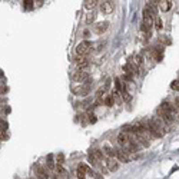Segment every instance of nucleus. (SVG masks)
<instances>
[{
	"label": "nucleus",
	"instance_id": "18",
	"mask_svg": "<svg viewBox=\"0 0 179 179\" xmlns=\"http://www.w3.org/2000/svg\"><path fill=\"white\" fill-rule=\"evenodd\" d=\"M113 102H115V96H113V95H109V96H106V98L103 99V103H105L106 106H113Z\"/></svg>",
	"mask_w": 179,
	"mask_h": 179
},
{
	"label": "nucleus",
	"instance_id": "23",
	"mask_svg": "<svg viewBox=\"0 0 179 179\" xmlns=\"http://www.w3.org/2000/svg\"><path fill=\"white\" fill-rule=\"evenodd\" d=\"M155 26H156L158 30H160L163 27V22L160 20V17H155Z\"/></svg>",
	"mask_w": 179,
	"mask_h": 179
},
{
	"label": "nucleus",
	"instance_id": "24",
	"mask_svg": "<svg viewBox=\"0 0 179 179\" xmlns=\"http://www.w3.org/2000/svg\"><path fill=\"white\" fill-rule=\"evenodd\" d=\"M56 162H57V165H63V162H65V155H63V153H59L56 158Z\"/></svg>",
	"mask_w": 179,
	"mask_h": 179
},
{
	"label": "nucleus",
	"instance_id": "2",
	"mask_svg": "<svg viewBox=\"0 0 179 179\" xmlns=\"http://www.w3.org/2000/svg\"><path fill=\"white\" fill-rule=\"evenodd\" d=\"M90 83H80V86L78 88H73L72 92L75 93V95H78V96H86V95H89L90 92Z\"/></svg>",
	"mask_w": 179,
	"mask_h": 179
},
{
	"label": "nucleus",
	"instance_id": "17",
	"mask_svg": "<svg viewBox=\"0 0 179 179\" xmlns=\"http://www.w3.org/2000/svg\"><path fill=\"white\" fill-rule=\"evenodd\" d=\"M46 166H47V169H50V170L56 169V166H55V162H53V155H47V162H46Z\"/></svg>",
	"mask_w": 179,
	"mask_h": 179
},
{
	"label": "nucleus",
	"instance_id": "11",
	"mask_svg": "<svg viewBox=\"0 0 179 179\" xmlns=\"http://www.w3.org/2000/svg\"><path fill=\"white\" fill-rule=\"evenodd\" d=\"M160 111H163V112L169 113V115H173V113L176 112V108H173L169 102H163L162 105H160V108H159Z\"/></svg>",
	"mask_w": 179,
	"mask_h": 179
},
{
	"label": "nucleus",
	"instance_id": "25",
	"mask_svg": "<svg viewBox=\"0 0 179 179\" xmlns=\"http://www.w3.org/2000/svg\"><path fill=\"white\" fill-rule=\"evenodd\" d=\"M170 88L173 90H179V80H173L172 85H170Z\"/></svg>",
	"mask_w": 179,
	"mask_h": 179
},
{
	"label": "nucleus",
	"instance_id": "1",
	"mask_svg": "<svg viewBox=\"0 0 179 179\" xmlns=\"http://www.w3.org/2000/svg\"><path fill=\"white\" fill-rule=\"evenodd\" d=\"M90 50H92V42H90V40H83V42H80V43L76 46V53H78L79 56L85 57Z\"/></svg>",
	"mask_w": 179,
	"mask_h": 179
},
{
	"label": "nucleus",
	"instance_id": "19",
	"mask_svg": "<svg viewBox=\"0 0 179 179\" xmlns=\"http://www.w3.org/2000/svg\"><path fill=\"white\" fill-rule=\"evenodd\" d=\"M95 19H96V13H95V11H89L88 16H86V23L90 24V23L95 22Z\"/></svg>",
	"mask_w": 179,
	"mask_h": 179
},
{
	"label": "nucleus",
	"instance_id": "7",
	"mask_svg": "<svg viewBox=\"0 0 179 179\" xmlns=\"http://www.w3.org/2000/svg\"><path fill=\"white\" fill-rule=\"evenodd\" d=\"M118 168H119V162H118L115 158H108V159H106V169H108V170L115 172V170H118Z\"/></svg>",
	"mask_w": 179,
	"mask_h": 179
},
{
	"label": "nucleus",
	"instance_id": "30",
	"mask_svg": "<svg viewBox=\"0 0 179 179\" xmlns=\"http://www.w3.org/2000/svg\"><path fill=\"white\" fill-rule=\"evenodd\" d=\"M0 102H6V99H0Z\"/></svg>",
	"mask_w": 179,
	"mask_h": 179
},
{
	"label": "nucleus",
	"instance_id": "29",
	"mask_svg": "<svg viewBox=\"0 0 179 179\" xmlns=\"http://www.w3.org/2000/svg\"><path fill=\"white\" fill-rule=\"evenodd\" d=\"M175 106H176V109H179V96L175 98Z\"/></svg>",
	"mask_w": 179,
	"mask_h": 179
},
{
	"label": "nucleus",
	"instance_id": "15",
	"mask_svg": "<svg viewBox=\"0 0 179 179\" xmlns=\"http://www.w3.org/2000/svg\"><path fill=\"white\" fill-rule=\"evenodd\" d=\"M98 3H99V1H96V0H86V1H85V9L93 11V9L98 6Z\"/></svg>",
	"mask_w": 179,
	"mask_h": 179
},
{
	"label": "nucleus",
	"instance_id": "20",
	"mask_svg": "<svg viewBox=\"0 0 179 179\" xmlns=\"http://www.w3.org/2000/svg\"><path fill=\"white\" fill-rule=\"evenodd\" d=\"M56 170H57V173H59L60 176H67V170L63 168V165H57Z\"/></svg>",
	"mask_w": 179,
	"mask_h": 179
},
{
	"label": "nucleus",
	"instance_id": "31",
	"mask_svg": "<svg viewBox=\"0 0 179 179\" xmlns=\"http://www.w3.org/2000/svg\"><path fill=\"white\" fill-rule=\"evenodd\" d=\"M30 179H34V178H30Z\"/></svg>",
	"mask_w": 179,
	"mask_h": 179
},
{
	"label": "nucleus",
	"instance_id": "26",
	"mask_svg": "<svg viewBox=\"0 0 179 179\" xmlns=\"http://www.w3.org/2000/svg\"><path fill=\"white\" fill-rule=\"evenodd\" d=\"M88 118H89V122H90V123H95V122H96V116H95L93 113H89V115H88Z\"/></svg>",
	"mask_w": 179,
	"mask_h": 179
},
{
	"label": "nucleus",
	"instance_id": "12",
	"mask_svg": "<svg viewBox=\"0 0 179 179\" xmlns=\"http://www.w3.org/2000/svg\"><path fill=\"white\" fill-rule=\"evenodd\" d=\"M89 169L90 168L88 165H85V163L79 165L78 166V179H86V172H88Z\"/></svg>",
	"mask_w": 179,
	"mask_h": 179
},
{
	"label": "nucleus",
	"instance_id": "28",
	"mask_svg": "<svg viewBox=\"0 0 179 179\" xmlns=\"http://www.w3.org/2000/svg\"><path fill=\"white\" fill-rule=\"evenodd\" d=\"M23 3H24V7H26V9H30L33 1H29V0H27V1H23Z\"/></svg>",
	"mask_w": 179,
	"mask_h": 179
},
{
	"label": "nucleus",
	"instance_id": "6",
	"mask_svg": "<svg viewBox=\"0 0 179 179\" xmlns=\"http://www.w3.org/2000/svg\"><path fill=\"white\" fill-rule=\"evenodd\" d=\"M158 115H159V119L163 123H166V125H170V123L173 122V115H169V113L163 112L160 109H158Z\"/></svg>",
	"mask_w": 179,
	"mask_h": 179
},
{
	"label": "nucleus",
	"instance_id": "9",
	"mask_svg": "<svg viewBox=\"0 0 179 179\" xmlns=\"http://www.w3.org/2000/svg\"><path fill=\"white\" fill-rule=\"evenodd\" d=\"M115 156L118 158L121 162H129L131 160V158L128 156V153L123 149H115Z\"/></svg>",
	"mask_w": 179,
	"mask_h": 179
},
{
	"label": "nucleus",
	"instance_id": "4",
	"mask_svg": "<svg viewBox=\"0 0 179 179\" xmlns=\"http://www.w3.org/2000/svg\"><path fill=\"white\" fill-rule=\"evenodd\" d=\"M34 173L39 179H49V172L46 170V168L40 166V165H34Z\"/></svg>",
	"mask_w": 179,
	"mask_h": 179
},
{
	"label": "nucleus",
	"instance_id": "3",
	"mask_svg": "<svg viewBox=\"0 0 179 179\" xmlns=\"http://www.w3.org/2000/svg\"><path fill=\"white\" fill-rule=\"evenodd\" d=\"M115 10V1H101V11L103 14H111Z\"/></svg>",
	"mask_w": 179,
	"mask_h": 179
},
{
	"label": "nucleus",
	"instance_id": "14",
	"mask_svg": "<svg viewBox=\"0 0 179 179\" xmlns=\"http://www.w3.org/2000/svg\"><path fill=\"white\" fill-rule=\"evenodd\" d=\"M105 153L109 158H115V148H112V146H109V145H105L103 146V155Z\"/></svg>",
	"mask_w": 179,
	"mask_h": 179
},
{
	"label": "nucleus",
	"instance_id": "27",
	"mask_svg": "<svg viewBox=\"0 0 179 179\" xmlns=\"http://www.w3.org/2000/svg\"><path fill=\"white\" fill-rule=\"evenodd\" d=\"M6 139H7V135H6V132L0 129V140H6Z\"/></svg>",
	"mask_w": 179,
	"mask_h": 179
},
{
	"label": "nucleus",
	"instance_id": "8",
	"mask_svg": "<svg viewBox=\"0 0 179 179\" xmlns=\"http://www.w3.org/2000/svg\"><path fill=\"white\" fill-rule=\"evenodd\" d=\"M108 27H109V22H101L93 27V32L96 34H103L108 30Z\"/></svg>",
	"mask_w": 179,
	"mask_h": 179
},
{
	"label": "nucleus",
	"instance_id": "16",
	"mask_svg": "<svg viewBox=\"0 0 179 179\" xmlns=\"http://www.w3.org/2000/svg\"><path fill=\"white\" fill-rule=\"evenodd\" d=\"M90 153H92L93 156L96 158V159H98L99 162H102V160H103V158H105V155H103V152H102V150H99V149H93V150H92Z\"/></svg>",
	"mask_w": 179,
	"mask_h": 179
},
{
	"label": "nucleus",
	"instance_id": "21",
	"mask_svg": "<svg viewBox=\"0 0 179 179\" xmlns=\"http://www.w3.org/2000/svg\"><path fill=\"white\" fill-rule=\"evenodd\" d=\"M88 160H89V163L92 165V166H98V165H99V160H98L96 158L93 156L92 153H89V158H88Z\"/></svg>",
	"mask_w": 179,
	"mask_h": 179
},
{
	"label": "nucleus",
	"instance_id": "13",
	"mask_svg": "<svg viewBox=\"0 0 179 179\" xmlns=\"http://www.w3.org/2000/svg\"><path fill=\"white\" fill-rule=\"evenodd\" d=\"M158 6L160 7L162 11H169L170 7H172V1H169V0H162V1H158Z\"/></svg>",
	"mask_w": 179,
	"mask_h": 179
},
{
	"label": "nucleus",
	"instance_id": "22",
	"mask_svg": "<svg viewBox=\"0 0 179 179\" xmlns=\"http://www.w3.org/2000/svg\"><path fill=\"white\" fill-rule=\"evenodd\" d=\"M115 86H116V93L122 92L123 86H122V83H121V79L119 78H115Z\"/></svg>",
	"mask_w": 179,
	"mask_h": 179
},
{
	"label": "nucleus",
	"instance_id": "10",
	"mask_svg": "<svg viewBox=\"0 0 179 179\" xmlns=\"http://www.w3.org/2000/svg\"><path fill=\"white\" fill-rule=\"evenodd\" d=\"M76 66H78V69H80V70L86 69V67L89 66V59H88V57H83V56L78 57V59H76Z\"/></svg>",
	"mask_w": 179,
	"mask_h": 179
},
{
	"label": "nucleus",
	"instance_id": "5",
	"mask_svg": "<svg viewBox=\"0 0 179 179\" xmlns=\"http://www.w3.org/2000/svg\"><path fill=\"white\" fill-rule=\"evenodd\" d=\"M88 78H89V75H88L86 72H83V70L75 72L73 76H72V79H73L75 82H80V83H85V82L88 80Z\"/></svg>",
	"mask_w": 179,
	"mask_h": 179
}]
</instances>
